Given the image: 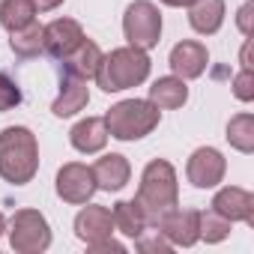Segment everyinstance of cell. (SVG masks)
Here are the masks:
<instances>
[{
	"mask_svg": "<svg viewBox=\"0 0 254 254\" xmlns=\"http://www.w3.org/2000/svg\"><path fill=\"white\" fill-rule=\"evenodd\" d=\"M150 57L144 48L123 45L111 54H102V63L96 69V84L105 93H123L129 87H138L150 78Z\"/></svg>",
	"mask_w": 254,
	"mask_h": 254,
	"instance_id": "obj_3",
	"label": "cell"
},
{
	"mask_svg": "<svg viewBox=\"0 0 254 254\" xmlns=\"http://www.w3.org/2000/svg\"><path fill=\"white\" fill-rule=\"evenodd\" d=\"M9 45H12V51H15L18 57H36V54L42 51V24L30 21L27 27L12 30V33H9Z\"/></svg>",
	"mask_w": 254,
	"mask_h": 254,
	"instance_id": "obj_23",
	"label": "cell"
},
{
	"mask_svg": "<svg viewBox=\"0 0 254 254\" xmlns=\"http://www.w3.org/2000/svg\"><path fill=\"white\" fill-rule=\"evenodd\" d=\"M60 3H63V0H33L36 12H51V9H57Z\"/></svg>",
	"mask_w": 254,
	"mask_h": 254,
	"instance_id": "obj_29",
	"label": "cell"
},
{
	"mask_svg": "<svg viewBox=\"0 0 254 254\" xmlns=\"http://www.w3.org/2000/svg\"><path fill=\"white\" fill-rule=\"evenodd\" d=\"M236 24H239V30H242L245 36H251V3H245V6L239 9V15H236Z\"/></svg>",
	"mask_w": 254,
	"mask_h": 254,
	"instance_id": "obj_28",
	"label": "cell"
},
{
	"mask_svg": "<svg viewBox=\"0 0 254 254\" xmlns=\"http://www.w3.org/2000/svg\"><path fill=\"white\" fill-rule=\"evenodd\" d=\"M90 102V87L84 78H75L69 72H60V93L51 105L54 117H75L78 111H84Z\"/></svg>",
	"mask_w": 254,
	"mask_h": 254,
	"instance_id": "obj_15",
	"label": "cell"
},
{
	"mask_svg": "<svg viewBox=\"0 0 254 254\" xmlns=\"http://www.w3.org/2000/svg\"><path fill=\"white\" fill-rule=\"evenodd\" d=\"M162 120V111L150 99H123L105 114L108 135L117 141H141Z\"/></svg>",
	"mask_w": 254,
	"mask_h": 254,
	"instance_id": "obj_4",
	"label": "cell"
},
{
	"mask_svg": "<svg viewBox=\"0 0 254 254\" xmlns=\"http://www.w3.org/2000/svg\"><path fill=\"white\" fill-rule=\"evenodd\" d=\"M227 174V162L215 147H197L189 156L186 165V177L194 189H215Z\"/></svg>",
	"mask_w": 254,
	"mask_h": 254,
	"instance_id": "obj_9",
	"label": "cell"
},
{
	"mask_svg": "<svg viewBox=\"0 0 254 254\" xmlns=\"http://www.w3.org/2000/svg\"><path fill=\"white\" fill-rule=\"evenodd\" d=\"M162 3H165V6H177V9H180V6H191L194 0H162Z\"/></svg>",
	"mask_w": 254,
	"mask_h": 254,
	"instance_id": "obj_30",
	"label": "cell"
},
{
	"mask_svg": "<svg viewBox=\"0 0 254 254\" xmlns=\"http://www.w3.org/2000/svg\"><path fill=\"white\" fill-rule=\"evenodd\" d=\"M189 24L200 36H212L224 24V0H194L189 6Z\"/></svg>",
	"mask_w": 254,
	"mask_h": 254,
	"instance_id": "obj_18",
	"label": "cell"
},
{
	"mask_svg": "<svg viewBox=\"0 0 254 254\" xmlns=\"http://www.w3.org/2000/svg\"><path fill=\"white\" fill-rule=\"evenodd\" d=\"M111 233H114L111 209L99 203H84V209L75 215V236L87 245H96V242H105Z\"/></svg>",
	"mask_w": 254,
	"mask_h": 254,
	"instance_id": "obj_12",
	"label": "cell"
},
{
	"mask_svg": "<svg viewBox=\"0 0 254 254\" xmlns=\"http://www.w3.org/2000/svg\"><path fill=\"white\" fill-rule=\"evenodd\" d=\"M69 141L78 153L84 156H93V153H102L105 144H108V126H105V117H87L81 123L72 126L69 132Z\"/></svg>",
	"mask_w": 254,
	"mask_h": 254,
	"instance_id": "obj_16",
	"label": "cell"
},
{
	"mask_svg": "<svg viewBox=\"0 0 254 254\" xmlns=\"http://www.w3.org/2000/svg\"><path fill=\"white\" fill-rule=\"evenodd\" d=\"M123 33L129 39V45L135 48H156L159 39H162V12L156 3L150 0H135V3L126 6V15H123Z\"/></svg>",
	"mask_w": 254,
	"mask_h": 254,
	"instance_id": "obj_5",
	"label": "cell"
},
{
	"mask_svg": "<svg viewBox=\"0 0 254 254\" xmlns=\"http://www.w3.org/2000/svg\"><path fill=\"white\" fill-rule=\"evenodd\" d=\"M90 171H93L96 186L102 191H120V189L129 186V180H132V165H129V159L120 156V153H108V156L96 159V165Z\"/></svg>",
	"mask_w": 254,
	"mask_h": 254,
	"instance_id": "obj_14",
	"label": "cell"
},
{
	"mask_svg": "<svg viewBox=\"0 0 254 254\" xmlns=\"http://www.w3.org/2000/svg\"><path fill=\"white\" fill-rule=\"evenodd\" d=\"M168 63H171V69H174L177 78L191 81V78H200V75L206 72V66H209V51H206V45H200V42H194V39H183V42L174 45Z\"/></svg>",
	"mask_w": 254,
	"mask_h": 254,
	"instance_id": "obj_11",
	"label": "cell"
},
{
	"mask_svg": "<svg viewBox=\"0 0 254 254\" xmlns=\"http://www.w3.org/2000/svg\"><path fill=\"white\" fill-rule=\"evenodd\" d=\"M224 138H227V144H230L233 150L251 156V153H254V117H251L248 111L230 117V123H227V135H224Z\"/></svg>",
	"mask_w": 254,
	"mask_h": 254,
	"instance_id": "obj_21",
	"label": "cell"
},
{
	"mask_svg": "<svg viewBox=\"0 0 254 254\" xmlns=\"http://www.w3.org/2000/svg\"><path fill=\"white\" fill-rule=\"evenodd\" d=\"M200 209H168L153 227L174 245V248H191L200 239Z\"/></svg>",
	"mask_w": 254,
	"mask_h": 254,
	"instance_id": "obj_7",
	"label": "cell"
},
{
	"mask_svg": "<svg viewBox=\"0 0 254 254\" xmlns=\"http://www.w3.org/2000/svg\"><path fill=\"white\" fill-rule=\"evenodd\" d=\"M81 42H84V27L75 18H54L51 24L42 27V51H48L57 60L69 57Z\"/></svg>",
	"mask_w": 254,
	"mask_h": 254,
	"instance_id": "obj_10",
	"label": "cell"
},
{
	"mask_svg": "<svg viewBox=\"0 0 254 254\" xmlns=\"http://www.w3.org/2000/svg\"><path fill=\"white\" fill-rule=\"evenodd\" d=\"M212 209L224 215L227 221H245L254 224V194L239 186H224L212 197Z\"/></svg>",
	"mask_w": 254,
	"mask_h": 254,
	"instance_id": "obj_13",
	"label": "cell"
},
{
	"mask_svg": "<svg viewBox=\"0 0 254 254\" xmlns=\"http://www.w3.org/2000/svg\"><path fill=\"white\" fill-rule=\"evenodd\" d=\"M30 21H36L33 0H3V3H0V24H3L9 33L27 27Z\"/></svg>",
	"mask_w": 254,
	"mask_h": 254,
	"instance_id": "obj_22",
	"label": "cell"
},
{
	"mask_svg": "<svg viewBox=\"0 0 254 254\" xmlns=\"http://www.w3.org/2000/svg\"><path fill=\"white\" fill-rule=\"evenodd\" d=\"M177 203H180V183H177L174 165L165 162V159H153L144 168V174H141V186H138V194H135V206L144 212L147 224H156Z\"/></svg>",
	"mask_w": 254,
	"mask_h": 254,
	"instance_id": "obj_2",
	"label": "cell"
},
{
	"mask_svg": "<svg viewBox=\"0 0 254 254\" xmlns=\"http://www.w3.org/2000/svg\"><path fill=\"white\" fill-rule=\"evenodd\" d=\"M99 63H102V51H99V45H96L93 39H87V36H84V42H81L69 57H63L60 72H69V75H75V78L90 81V78H96Z\"/></svg>",
	"mask_w": 254,
	"mask_h": 254,
	"instance_id": "obj_17",
	"label": "cell"
},
{
	"mask_svg": "<svg viewBox=\"0 0 254 254\" xmlns=\"http://www.w3.org/2000/svg\"><path fill=\"white\" fill-rule=\"evenodd\" d=\"M200 239H206L209 245L212 242H221V239H227L230 236V230H233V221H227L224 215H218L215 209H206V212H200Z\"/></svg>",
	"mask_w": 254,
	"mask_h": 254,
	"instance_id": "obj_24",
	"label": "cell"
},
{
	"mask_svg": "<svg viewBox=\"0 0 254 254\" xmlns=\"http://www.w3.org/2000/svg\"><path fill=\"white\" fill-rule=\"evenodd\" d=\"M99 191L96 186V177L87 165L81 162H69L57 171V194L66 200V203H75V206H84L93 200V194Z\"/></svg>",
	"mask_w": 254,
	"mask_h": 254,
	"instance_id": "obj_8",
	"label": "cell"
},
{
	"mask_svg": "<svg viewBox=\"0 0 254 254\" xmlns=\"http://www.w3.org/2000/svg\"><path fill=\"white\" fill-rule=\"evenodd\" d=\"M111 218H114V230H120L123 236H129V239H138L150 227L144 212L135 206V200H117L114 209H111Z\"/></svg>",
	"mask_w": 254,
	"mask_h": 254,
	"instance_id": "obj_20",
	"label": "cell"
},
{
	"mask_svg": "<svg viewBox=\"0 0 254 254\" xmlns=\"http://www.w3.org/2000/svg\"><path fill=\"white\" fill-rule=\"evenodd\" d=\"M150 102L162 111H174V108H183L189 102V87L183 78L177 75H165V78H156L153 87H150Z\"/></svg>",
	"mask_w": 254,
	"mask_h": 254,
	"instance_id": "obj_19",
	"label": "cell"
},
{
	"mask_svg": "<svg viewBox=\"0 0 254 254\" xmlns=\"http://www.w3.org/2000/svg\"><path fill=\"white\" fill-rule=\"evenodd\" d=\"M18 105H21V87H18L9 75L0 72V114H3V111H12V108H18Z\"/></svg>",
	"mask_w": 254,
	"mask_h": 254,
	"instance_id": "obj_25",
	"label": "cell"
},
{
	"mask_svg": "<svg viewBox=\"0 0 254 254\" xmlns=\"http://www.w3.org/2000/svg\"><path fill=\"white\" fill-rule=\"evenodd\" d=\"M233 96L239 102H251L254 99V75H251V69H242L233 78Z\"/></svg>",
	"mask_w": 254,
	"mask_h": 254,
	"instance_id": "obj_27",
	"label": "cell"
},
{
	"mask_svg": "<svg viewBox=\"0 0 254 254\" xmlns=\"http://www.w3.org/2000/svg\"><path fill=\"white\" fill-rule=\"evenodd\" d=\"M135 245H138L141 251H171V248H174L159 230H144V233L135 239Z\"/></svg>",
	"mask_w": 254,
	"mask_h": 254,
	"instance_id": "obj_26",
	"label": "cell"
},
{
	"mask_svg": "<svg viewBox=\"0 0 254 254\" xmlns=\"http://www.w3.org/2000/svg\"><path fill=\"white\" fill-rule=\"evenodd\" d=\"M6 233V218H3V212H0V236Z\"/></svg>",
	"mask_w": 254,
	"mask_h": 254,
	"instance_id": "obj_31",
	"label": "cell"
},
{
	"mask_svg": "<svg viewBox=\"0 0 254 254\" xmlns=\"http://www.w3.org/2000/svg\"><path fill=\"white\" fill-rule=\"evenodd\" d=\"M39 171V141L27 126L0 132V177L9 186H27Z\"/></svg>",
	"mask_w": 254,
	"mask_h": 254,
	"instance_id": "obj_1",
	"label": "cell"
},
{
	"mask_svg": "<svg viewBox=\"0 0 254 254\" xmlns=\"http://www.w3.org/2000/svg\"><path fill=\"white\" fill-rule=\"evenodd\" d=\"M9 245L18 254H39L51 245V227L39 209H18L9 218Z\"/></svg>",
	"mask_w": 254,
	"mask_h": 254,
	"instance_id": "obj_6",
	"label": "cell"
}]
</instances>
